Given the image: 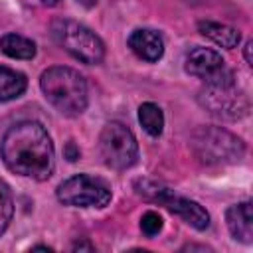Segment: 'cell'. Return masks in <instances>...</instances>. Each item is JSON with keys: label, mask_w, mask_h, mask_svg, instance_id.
I'll return each mask as SVG.
<instances>
[{"label": "cell", "mask_w": 253, "mask_h": 253, "mask_svg": "<svg viewBox=\"0 0 253 253\" xmlns=\"http://www.w3.org/2000/svg\"><path fill=\"white\" fill-rule=\"evenodd\" d=\"M6 168L14 174L43 182L55 168V150L47 130L36 121L12 125L0 144Z\"/></svg>", "instance_id": "cell-1"}, {"label": "cell", "mask_w": 253, "mask_h": 253, "mask_svg": "<svg viewBox=\"0 0 253 253\" xmlns=\"http://www.w3.org/2000/svg\"><path fill=\"white\" fill-rule=\"evenodd\" d=\"M43 97L65 117H77L87 107V83L85 77L63 65L49 67L40 77Z\"/></svg>", "instance_id": "cell-2"}, {"label": "cell", "mask_w": 253, "mask_h": 253, "mask_svg": "<svg viewBox=\"0 0 253 253\" xmlns=\"http://www.w3.org/2000/svg\"><path fill=\"white\" fill-rule=\"evenodd\" d=\"M190 148L206 166L235 164L245 154L243 140L221 126H198L190 134Z\"/></svg>", "instance_id": "cell-3"}, {"label": "cell", "mask_w": 253, "mask_h": 253, "mask_svg": "<svg viewBox=\"0 0 253 253\" xmlns=\"http://www.w3.org/2000/svg\"><path fill=\"white\" fill-rule=\"evenodd\" d=\"M51 36L67 53L87 65H97L105 57V45L101 38L79 22L55 20L51 24Z\"/></svg>", "instance_id": "cell-4"}, {"label": "cell", "mask_w": 253, "mask_h": 253, "mask_svg": "<svg viewBox=\"0 0 253 253\" xmlns=\"http://www.w3.org/2000/svg\"><path fill=\"white\" fill-rule=\"evenodd\" d=\"M198 103L213 117L223 121H237L245 117L251 109L249 97L237 87L235 81L229 83H206L198 95Z\"/></svg>", "instance_id": "cell-5"}, {"label": "cell", "mask_w": 253, "mask_h": 253, "mask_svg": "<svg viewBox=\"0 0 253 253\" xmlns=\"http://www.w3.org/2000/svg\"><path fill=\"white\" fill-rule=\"evenodd\" d=\"M99 150L103 162L113 170H126L138 158V144L132 130L119 121H111L103 126L99 136Z\"/></svg>", "instance_id": "cell-6"}, {"label": "cell", "mask_w": 253, "mask_h": 253, "mask_svg": "<svg viewBox=\"0 0 253 253\" xmlns=\"http://www.w3.org/2000/svg\"><path fill=\"white\" fill-rule=\"evenodd\" d=\"M57 200L73 208H105L111 202V188L101 178L75 174L57 186Z\"/></svg>", "instance_id": "cell-7"}, {"label": "cell", "mask_w": 253, "mask_h": 253, "mask_svg": "<svg viewBox=\"0 0 253 253\" xmlns=\"http://www.w3.org/2000/svg\"><path fill=\"white\" fill-rule=\"evenodd\" d=\"M186 71L206 83H229L235 81L233 71L225 65L223 57L210 47H194L186 55Z\"/></svg>", "instance_id": "cell-8"}, {"label": "cell", "mask_w": 253, "mask_h": 253, "mask_svg": "<svg viewBox=\"0 0 253 253\" xmlns=\"http://www.w3.org/2000/svg\"><path fill=\"white\" fill-rule=\"evenodd\" d=\"M162 206H166L172 213H176L178 217H182L188 225H192L194 229H206L210 225V213L194 200H188L184 196L174 194L172 190H168L164 194V198L160 200Z\"/></svg>", "instance_id": "cell-9"}, {"label": "cell", "mask_w": 253, "mask_h": 253, "mask_svg": "<svg viewBox=\"0 0 253 253\" xmlns=\"http://www.w3.org/2000/svg\"><path fill=\"white\" fill-rule=\"evenodd\" d=\"M128 47L130 51L148 63L158 61L164 55V40L156 30L150 28H138L128 36Z\"/></svg>", "instance_id": "cell-10"}, {"label": "cell", "mask_w": 253, "mask_h": 253, "mask_svg": "<svg viewBox=\"0 0 253 253\" xmlns=\"http://www.w3.org/2000/svg\"><path fill=\"white\" fill-rule=\"evenodd\" d=\"M225 221L229 227V233L243 243L253 241V211H251V202H241L231 206L225 211Z\"/></svg>", "instance_id": "cell-11"}, {"label": "cell", "mask_w": 253, "mask_h": 253, "mask_svg": "<svg viewBox=\"0 0 253 253\" xmlns=\"http://www.w3.org/2000/svg\"><path fill=\"white\" fill-rule=\"evenodd\" d=\"M198 32H200L204 38L211 40L213 43H217L219 47H225V49H233V47H237L239 42H241V34H239L235 28H231V26H227V24L211 22V20H202V22H198Z\"/></svg>", "instance_id": "cell-12"}, {"label": "cell", "mask_w": 253, "mask_h": 253, "mask_svg": "<svg viewBox=\"0 0 253 253\" xmlns=\"http://www.w3.org/2000/svg\"><path fill=\"white\" fill-rule=\"evenodd\" d=\"M28 87V79L24 73L0 65V101H14L18 99Z\"/></svg>", "instance_id": "cell-13"}, {"label": "cell", "mask_w": 253, "mask_h": 253, "mask_svg": "<svg viewBox=\"0 0 253 253\" xmlns=\"http://www.w3.org/2000/svg\"><path fill=\"white\" fill-rule=\"evenodd\" d=\"M0 49L12 59H32L36 55V43L20 34H6L0 38Z\"/></svg>", "instance_id": "cell-14"}, {"label": "cell", "mask_w": 253, "mask_h": 253, "mask_svg": "<svg viewBox=\"0 0 253 253\" xmlns=\"http://www.w3.org/2000/svg\"><path fill=\"white\" fill-rule=\"evenodd\" d=\"M138 123L150 136H158L164 128V115L156 103H142L138 107Z\"/></svg>", "instance_id": "cell-15"}, {"label": "cell", "mask_w": 253, "mask_h": 253, "mask_svg": "<svg viewBox=\"0 0 253 253\" xmlns=\"http://www.w3.org/2000/svg\"><path fill=\"white\" fill-rule=\"evenodd\" d=\"M12 215H14L12 190L4 180H0V235L8 229V225L12 221Z\"/></svg>", "instance_id": "cell-16"}, {"label": "cell", "mask_w": 253, "mask_h": 253, "mask_svg": "<svg viewBox=\"0 0 253 253\" xmlns=\"http://www.w3.org/2000/svg\"><path fill=\"white\" fill-rule=\"evenodd\" d=\"M134 188H136V192L142 198H146L150 202H158V204L164 198V194L170 190V188H166V186H162L158 182H152V180H136L134 182Z\"/></svg>", "instance_id": "cell-17"}, {"label": "cell", "mask_w": 253, "mask_h": 253, "mask_svg": "<svg viewBox=\"0 0 253 253\" xmlns=\"http://www.w3.org/2000/svg\"><path fill=\"white\" fill-rule=\"evenodd\" d=\"M140 229H142L144 235L154 237V235L160 233V229H162V217H160L156 211H146V213L140 217Z\"/></svg>", "instance_id": "cell-18"}, {"label": "cell", "mask_w": 253, "mask_h": 253, "mask_svg": "<svg viewBox=\"0 0 253 253\" xmlns=\"http://www.w3.org/2000/svg\"><path fill=\"white\" fill-rule=\"evenodd\" d=\"M65 152H67V158H69V160H77V158H79V150H75V144H73V142L67 144V150H65Z\"/></svg>", "instance_id": "cell-19"}, {"label": "cell", "mask_w": 253, "mask_h": 253, "mask_svg": "<svg viewBox=\"0 0 253 253\" xmlns=\"http://www.w3.org/2000/svg\"><path fill=\"white\" fill-rule=\"evenodd\" d=\"M251 49H253V42L249 40V42L245 43V61H247V65H253V57H251Z\"/></svg>", "instance_id": "cell-20"}, {"label": "cell", "mask_w": 253, "mask_h": 253, "mask_svg": "<svg viewBox=\"0 0 253 253\" xmlns=\"http://www.w3.org/2000/svg\"><path fill=\"white\" fill-rule=\"evenodd\" d=\"M77 2H79L83 8H93V6H95L99 0H77Z\"/></svg>", "instance_id": "cell-21"}]
</instances>
